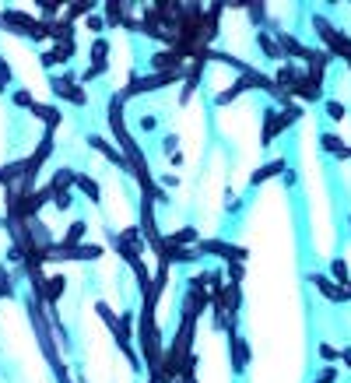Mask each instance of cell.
Wrapping results in <instances>:
<instances>
[{"mask_svg":"<svg viewBox=\"0 0 351 383\" xmlns=\"http://www.w3.org/2000/svg\"><path fill=\"white\" fill-rule=\"evenodd\" d=\"M25 306H29V320H32L36 341H39V348H43V358L50 362L57 383H71V372H67V362H64V355H60V341H57V330H53V323H50V309H46V302L32 292Z\"/></svg>","mask_w":351,"mask_h":383,"instance_id":"obj_1","label":"cell"},{"mask_svg":"<svg viewBox=\"0 0 351 383\" xmlns=\"http://www.w3.org/2000/svg\"><path fill=\"white\" fill-rule=\"evenodd\" d=\"M0 29H8L15 36H25L32 43H53V22H43L22 8H4L0 11Z\"/></svg>","mask_w":351,"mask_h":383,"instance_id":"obj_2","label":"cell"},{"mask_svg":"<svg viewBox=\"0 0 351 383\" xmlns=\"http://www.w3.org/2000/svg\"><path fill=\"white\" fill-rule=\"evenodd\" d=\"M312 32H316V39L323 43V50L330 57H337V60H344L351 67V36L347 32H340L337 25H330L326 15H312Z\"/></svg>","mask_w":351,"mask_h":383,"instance_id":"obj_3","label":"cell"},{"mask_svg":"<svg viewBox=\"0 0 351 383\" xmlns=\"http://www.w3.org/2000/svg\"><path fill=\"white\" fill-rule=\"evenodd\" d=\"M246 92H270V95H277V85H274V78H267L263 71H249V74L235 78L225 92H218L214 106H228V102H235V99L246 95Z\"/></svg>","mask_w":351,"mask_h":383,"instance_id":"obj_4","label":"cell"},{"mask_svg":"<svg viewBox=\"0 0 351 383\" xmlns=\"http://www.w3.org/2000/svg\"><path fill=\"white\" fill-rule=\"evenodd\" d=\"M302 120V109L298 106H288V109H267L263 113V130H260V145L263 148H270L274 145V137L277 134H284L291 123H298Z\"/></svg>","mask_w":351,"mask_h":383,"instance_id":"obj_5","label":"cell"},{"mask_svg":"<svg viewBox=\"0 0 351 383\" xmlns=\"http://www.w3.org/2000/svg\"><path fill=\"white\" fill-rule=\"evenodd\" d=\"M50 88H53L57 99H64V102H71V106H88V92H85V85L78 81V74H71V71L50 74Z\"/></svg>","mask_w":351,"mask_h":383,"instance_id":"obj_6","label":"cell"},{"mask_svg":"<svg viewBox=\"0 0 351 383\" xmlns=\"http://www.w3.org/2000/svg\"><path fill=\"white\" fill-rule=\"evenodd\" d=\"M137 229H141V236L148 239V250H155V257H158L162 246H165V236L158 232V211H155V201H151V197H141V218H137Z\"/></svg>","mask_w":351,"mask_h":383,"instance_id":"obj_7","label":"cell"},{"mask_svg":"<svg viewBox=\"0 0 351 383\" xmlns=\"http://www.w3.org/2000/svg\"><path fill=\"white\" fill-rule=\"evenodd\" d=\"M109 71V39L106 36H99V39H92V50H88V67L81 71V85H88V81H99L102 74Z\"/></svg>","mask_w":351,"mask_h":383,"instance_id":"obj_8","label":"cell"},{"mask_svg":"<svg viewBox=\"0 0 351 383\" xmlns=\"http://www.w3.org/2000/svg\"><path fill=\"white\" fill-rule=\"evenodd\" d=\"M197 253L200 257H218L225 264H246V257H249L242 246H235L228 239H197Z\"/></svg>","mask_w":351,"mask_h":383,"instance_id":"obj_9","label":"cell"},{"mask_svg":"<svg viewBox=\"0 0 351 383\" xmlns=\"http://www.w3.org/2000/svg\"><path fill=\"white\" fill-rule=\"evenodd\" d=\"M88 148H95V152H99V155H102L109 166H116L120 173H130V162H127V155H123V152H120V148H116L109 137H102V134H88Z\"/></svg>","mask_w":351,"mask_h":383,"instance_id":"obj_10","label":"cell"},{"mask_svg":"<svg viewBox=\"0 0 351 383\" xmlns=\"http://www.w3.org/2000/svg\"><path fill=\"white\" fill-rule=\"evenodd\" d=\"M249 358H253V351H249V341L235 330V334H228V362H232V372L235 376H242L246 369H249Z\"/></svg>","mask_w":351,"mask_h":383,"instance_id":"obj_11","label":"cell"},{"mask_svg":"<svg viewBox=\"0 0 351 383\" xmlns=\"http://www.w3.org/2000/svg\"><path fill=\"white\" fill-rule=\"evenodd\" d=\"M309 281L316 285V292H319L326 302H351V285H337V281H330L326 274H309Z\"/></svg>","mask_w":351,"mask_h":383,"instance_id":"obj_12","label":"cell"},{"mask_svg":"<svg viewBox=\"0 0 351 383\" xmlns=\"http://www.w3.org/2000/svg\"><path fill=\"white\" fill-rule=\"evenodd\" d=\"M57 152V134H43L39 137V145H36V152L32 155H25L29 159V176H39V169L50 162V155Z\"/></svg>","mask_w":351,"mask_h":383,"instance_id":"obj_13","label":"cell"},{"mask_svg":"<svg viewBox=\"0 0 351 383\" xmlns=\"http://www.w3.org/2000/svg\"><path fill=\"white\" fill-rule=\"evenodd\" d=\"M102 257V246L99 243H81L74 250H50V260H99Z\"/></svg>","mask_w":351,"mask_h":383,"instance_id":"obj_14","label":"cell"},{"mask_svg":"<svg viewBox=\"0 0 351 383\" xmlns=\"http://www.w3.org/2000/svg\"><path fill=\"white\" fill-rule=\"evenodd\" d=\"M274 39H277V46H281V57H291V60H302V64H305L309 46H305L298 36H291V32H274Z\"/></svg>","mask_w":351,"mask_h":383,"instance_id":"obj_15","label":"cell"},{"mask_svg":"<svg viewBox=\"0 0 351 383\" xmlns=\"http://www.w3.org/2000/svg\"><path fill=\"white\" fill-rule=\"evenodd\" d=\"M74 53H78L74 43H53V46L43 53V67H67V64L74 60Z\"/></svg>","mask_w":351,"mask_h":383,"instance_id":"obj_16","label":"cell"},{"mask_svg":"<svg viewBox=\"0 0 351 383\" xmlns=\"http://www.w3.org/2000/svg\"><path fill=\"white\" fill-rule=\"evenodd\" d=\"M36 120H43V127H46V134H57V127L64 123V113L57 109V106H50V102H32V109H29Z\"/></svg>","mask_w":351,"mask_h":383,"instance_id":"obj_17","label":"cell"},{"mask_svg":"<svg viewBox=\"0 0 351 383\" xmlns=\"http://www.w3.org/2000/svg\"><path fill=\"white\" fill-rule=\"evenodd\" d=\"M148 67H151V74H169V71H183V57H179V53H172V50H162V53H155V57L148 60Z\"/></svg>","mask_w":351,"mask_h":383,"instance_id":"obj_18","label":"cell"},{"mask_svg":"<svg viewBox=\"0 0 351 383\" xmlns=\"http://www.w3.org/2000/svg\"><path fill=\"white\" fill-rule=\"evenodd\" d=\"M85 232H88L85 218H74V222L67 225V232H64L53 246H57V250H74V246H81V243H85Z\"/></svg>","mask_w":351,"mask_h":383,"instance_id":"obj_19","label":"cell"},{"mask_svg":"<svg viewBox=\"0 0 351 383\" xmlns=\"http://www.w3.org/2000/svg\"><path fill=\"white\" fill-rule=\"evenodd\" d=\"M64 292H67V278H64V274H53V278H46V288L39 292V299H43V302H46V309L53 313Z\"/></svg>","mask_w":351,"mask_h":383,"instance_id":"obj_20","label":"cell"},{"mask_svg":"<svg viewBox=\"0 0 351 383\" xmlns=\"http://www.w3.org/2000/svg\"><path fill=\"white\" fill-rule=\"evenodd\" d=\"M29 173V159H18V162H8V166H0V187L11 190L18 187V180Z\"/></svg>","mask_w":351,"mask_h":383,"instance_id":"obj_21","label":"cell"},{"mask_svg":"<svg viewBox=\"0 0 351 383\" xmlns=\"http://www.w3.org/2000/svg\"><path fill=\"white\" fill-rule=\"evenodd\" d=\"M95 313H99V316L106 320V327H109L113 341H116V344L123 348V330H120V316H116V309H113V306H109L106 299H99V302H95Z\"/></svg>","mask_w":351,"mask_h":383,"instance_id":"obj_22","label":"cell"},{"mask_svg":"<svg viewBox=\"0 0 351 383\" xmlns=\"http://www.w3.org/2000/svg\"><path fill=\"white\" fill-rule=\"evenodd\" d=\"M211 60H214V64H225V67H232L239 78H242V74H249V71H256L253 64H246V60H239V57H232V53H225V50H211V53H207V64H211Z\"/></svg>","mask_w":351,"mask_h":383,"instance_id":"obj_23","label":"cell"},{"mask_svg":"<svg viewBox=\"0 0 351 383\" xmlns=\"http://www.w3.org/2000/svg\"><path fill=\"white\" fill-rule=\"evenodd\" d=\"M288 169V162L284 159H274V162H267V166H260L253 176H249V187H260V183H267V180H274V176H281Z\"/></svg>","mask_w":351,"mask_h":383,"instance_id":"obj_24","label":"cell"},{"mask_svg":"<svg viewBox=\"0 0 351 383\" xmlns=\"http://www.w3.org/2000/svg\"><path fill=\"white\" fill-rule=\"evenodd\" d=\"M74 183H78V173H74V169H57V173H53V180H50L53 197H57V194H71V190H74Z\"/></svg>","mask_w":351,"mask_h":383,"instance_id":"obj_25","label":"cell"},{"mask_svg":"<svg viewBox=\"0 0 351 383\" xmlns=\"http://www.w3.org/2000/svg\"><path fill=\"white\" fill-rule=\"evenodd\" d=\"M74 190H81L92 204H99L102 201V187H99V180L95 176H88V173H78V183H74Z\"/></svg>","mask_w":351,"mask_h":383,"instance_id":"obj_26","label":"cell"},{"mask_svg":"<svg viewBox=\"0 0 351 383\" xmlns=\"http://www.w3.org/2000/svg\"><path fill=\"white\" fill-rule=\"evenodd\" d=\"M197 239H200V232L193 225H183V229L165 236V246H197Z\"/></svg>","mask_w":351,"mask_h":383,"instance_id":"obj_27","label":"cell"},{"mask_svg":"<svg viewBox=\"0 0 351 383\" xmlns=\"http://www.w3.org/2000/svg\"><path fill=\"white\" fill-rule=\"evenodd\" d=\"M102 11H106V25H123L130 15V4H123V0H109V4H102Z\"/></svg>","mask_w":351,"mask_h":383,"instance_id":"obj_28","label":"cell"},{"mask_svg":"<svg viewBox=\"0 0 351 383\" xmlns=\"http://www.w3.org/2000/svg\"><path fill=\"white\" fill-rule=\"evenodd\" d=\"M88 15H95V4H92V0H81V4H67L64 8V22H78V18H88Z\"/></svg>","mask_w":351,"mask_h":383,"instance_id":"obj_29","label":"cell"},{"mask_svg":"<svg viewBox=\"0 0 351 383\" xmlns=\"http://www.w3.org/2000/svg\"><path fill=\"white\" fill-rule=\"evenodd\" d=\"M256 46L270 57V60H281V46H277V39H274V32H256Z\"/></svg>","mask_w":351,"mask_h":383,"instance_id":"obj_30","label":"cell"},{"mask_svg":"<svg viewBox=\"0 0 351 383\" xmlns=\"http://www.w3.org/2000/svg\"><path fill=\"white\" fill-rule=\"evenodd\" d=\"M330 281H337V285H351V274H347V260L344 257H333L330 260V274H326Z\"/></svg>","mask_w":351,"mask_h":383,"instance_id":"obj_31","label":"cell"},{"mask_svg":"<svg viewBox=\"0 0 351 383\" xmlns=\"http://www.w3.org/2000/svg\"><path fill=\"white\" fill-rule=\"evenodd\" d=\"M246 11H249V22H253L256 29H274L270 18H267V4H246Z\"/></svg>","mask_w":351,"mask_h":383,"instance_id":"obj_32","label":"cell"},{"mask_svg":"<svg viewBox=\"0 0 351 383\" xmlns=\"http://www.w3.org/2000/svg\"><path fill=\"white\" fill-rule=\"evenodd\" d=\"M11 81H15V71H11V64L4 60V53H0V95H8Z\"/></svg>","mask_w":351,"mask_h":383,"instance_id":"obj_33","label":"cell"},{"mask_svg":"<svg viewBox=\"0 0 351 383\" xmlns=\"http://www.w3.org/2000/svg\"><path fill=\"white\" fill-rule=\"evenodd\" d=\"M179 383H197V355L186 358V365H183V372H179Z\"/></svg>","mask_w":351,"mask_h":383,"instance_id":"obj_34","label":"cell"},{"mask_svg":"<svg viewBox=\"0 0 351 383\" xmlns=\"http://www.w3.org/2000/svg\"><path fill=\"white\" fill-rule=\"evenodd\" d=\"M0 299H15V281L4 267H0Z\"/></svg>","mask_w":351,"mask_h":383,"instance_id":"obj_35","label":"cell"},{"mask_svg":"<svg viewBox=\"0 0 351 383\" xmlns=\"http://www.w3.org/2000/svg\"><path fill=\"white\" fill-rule=\"evenodd\" d=\"M344 113H347V106H344V102H337V99H330V102H326V116H330L333 123H340V120H344Z\"/></svg>","mask_w":351,"mask_h":383,"instance_id":"obj_36","label":"cell"},{"mask_svg":"<svg viewBox=\"0 0 351 383\" xmlns=\"http://www.w3.org/2000/svg\"><path fill=\"white\" fill-rule=\"evenodd\" d=\"M11 102H15L18 109H32V102H36V99H32V92H25V88H18V92L11 95Z\"/></svg>","mask_w":351,"mask_h":383,"instance_id":"obj_37","label":"cell"},{"mask_svg":"<svg viewBox=\"0 0 351 383\" xmlns=\"http://www.w3.org/2000/svg\"><path fill=\"white\" fill-rule=\"evenodd\" d=\"M225 267H228V271H225L228 281H232V285H242V278H246V264H225Z\"/></svg>","mask_w":351,"mask_h":383,"instance_id":"obj_38","label":"cell"},{"mask_svg":"<svg viewBox=\"0 0 351 383\" xmlns=\"http://www.w3.org/2000/svg\"><path fill=\"white\" fill-rule=\"evenodd\" d=\"M53 208H57V211H71V208H74V190H71V194H57V197H53Z\"/></svg>","mask_w":351,"mask_h":383,"instance_id":"obj_39","label":"cell"},{"mask_svg":"<svg viewBox=\"0 0 351 383\" xmlns=\"http://www.w3.org/2000/svg\"><path fill=\"white\" fill-rule=\"evenodd\" d=\"M319 358H323V362H326V365H333V362H337V358H340V351H337V348H333V344H319Z\"/></svg>","mask_w":351,"mask_h":383,"instance_id":"obj_40","label":"cell"},{"mask_svg":"<svg viewBox=\"0 0 351 383\" xmlns=\"http://www.w3.org/2000/svg\"><path fill=\"white\" fill-rule=\"evenodd\" d=\"M337 376H340V369H337V365H326V369H323L312 383H337Z\"/></svg>","mask_w":351,"mask_h":383,"instance_id":"obj_41","label":"cell"},{"mask_svg":"<svg viewBox=\"0 0 351 383\" xmlns=\"http://www.w3.org/2000/svg\"><path fill=\"white\" fill-rule=\"evenodd\" d=\"M85 29H88V32H102V29H106V18H99V15H88V18H85Z\"/></svg>","mask_w":351,"mask_h":383,"instance_id":"obj_42","label":"cell"},{"mask_svg":"<svg viewBox=\"0 0 351 383\" xmlns=\"http://www.w3.org/2000/svg\"><path fill=\"white\" fill-rule=\"evenodd\" d=\"M137 127H141V130H144V134H155V130H158V120H155V116H148V113H144V116H141V120H137Z\"/></svg>","mask_w":351,"mask_h":383,"instance_id":"obj_43","label":"cell"},{"mask_svg":"<svg viewBox=\"0 0 351 383\" xmlns=\"http://www.w3.org/2000/svg\"><path fill=\"white\" fill-rule=\"evenodd\" d=\"M295 180H298L295 169H284V173H281V183H284V187H295Z\"/></svg>","mask_w":351,"mask_h":383,"instance_id":"obj_44","label":"cell"},{"mask_svg":"<svg viewBox=\"0 0 351 383\" xmlns=\"http://www.w3.org/2000/svg\"><path fill=\"white\" fill-rule=\"evenodd\" d=\"M158 183H162V190H172V187H179V176H162Z\"/></svg>","mask_w":351,"mask_h":383,"instance_id":"obj_45","label":"cell"},{"mask_svg":"<svg viewBox=\"0 0 351 383\" xmlns=\"http://www.w3.org/2000/svg\"><path fill=\"white\" fill-rule=\"evenodd\" d=\"M340 362H344V365L351 369V348H344V351H340Z\"/></svg>","mask_w":351,"mask_h":383,"instance_id":"obj_46","label":"cell"},{"mask_svg":"<svg viewBox=\"0 0 351 383\" xmlns=\"http://www.w3.org/2000/svg\"><path fill=\"white\" fill-rule=\"evenodd\" d=\"M0 229H4V218H0Z\"/></svg>","mask_w":351,"mask_h":383,"instance_id":"obj_47","label":"cell"}]
</instances>
